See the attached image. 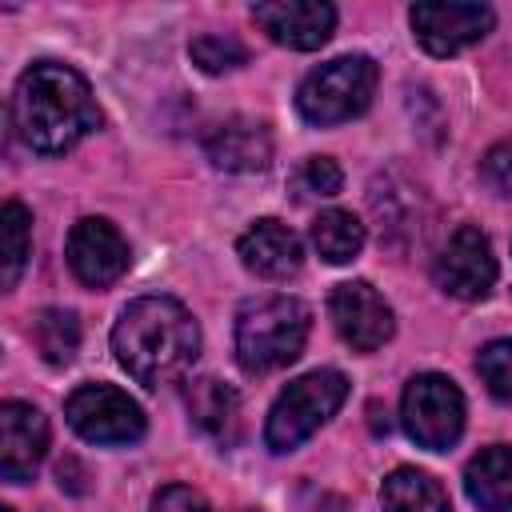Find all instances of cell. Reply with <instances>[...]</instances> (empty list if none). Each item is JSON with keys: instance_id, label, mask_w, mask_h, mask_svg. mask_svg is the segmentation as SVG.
Returning <instances> with one entry per match:
<instances>
[{"instance_id": "6", "label": "cell", "mask_w": 512, "mask_h": 512, "mask_svg": "<svg viewBox=\"0 0 512 512\" xmlns=\"http://www.w3.org/2000/svg\"><path fill=\"white\" fill-rule=\"evenodd\" d=\"M400 420H404V432L420 448L444 452L464 432V396L448 376L420 372L408 380V388L400 396Z\"/></svg>"}, {"instance_id": "15", "label": "cell", "mask_w": 512, "mask_h": 512, "mask_svg": "<svg viewBox=\"0 0 512 512\" xmlns=\"http://www.w3.org/2000/svg\"><path fill=\"white\" fill-rule=\"evenodd\" d=\"M204 152L224 172H264L272 164V132L260 120L228 116L208 128Z\"/></svg>"}, {"instance_id": "27", "label": "cell", "mask_w": 512, "mask_h": 512, "mask_svg": "<svg viewBox=\"0 0 512 512\" xmlns=\"http://www.w3.org/2000/svg\"><path fill=\"white\" fill-rule=\"evenodd\" d=\"M0 512H12V508H0Z\"/></svg>"}, {"instance_id": "8", "label": "cell", "mask_w": 512, "mask_h": 512, "mask_svg": "<svg viewBox=\"0 0 512 512\" xmlns=\"http://www.w3.org/2000/svg\"><path fill=\"white\" fill-rule=\"evenodd\" d=\"M432 280L440 292L456 300H484L496 284V256H492L488 236L476 224H460L440 248L432 264Z\"/></svg>"}, {"instance_id": "10", "label": "cell", "mask_w": 512, "mask_h": 512, "mask_svg": "<svg viewBox=\"0 0 512 512\" xmlns=\"http://www.w3.org/2000/svg\"><path fill=\"white\" fill-rule=\"evenodd\" d=\"M408 20H412V36L428 56H456L460 48L484 40L496 24L488 4H440V0L412 4Z\"/></svg>"}, {"instance_id": "9", "label": "cell", "mask_w": 512, "mask_h": 512, "mask_svg": "<svg viewBox=\"0 0 512 512\" xmlns=\"http://www.w3.org/2000/svg\"><path fill=\"white\" fill-rule=\"evenodd\" d=\"M64 256H68L72 276L80 284H88V288L116 284L128 272V260H132L124 232L104 216H80L72 224V232H68Z\"/></svg>"}, {"instance_id": "20", "label": "cell", "mask_w": 512, "mask_h": 512, "mask_svg": "<svg viewBox=\"0 0 512 512\" xmlns=\"http://www.w3.org/2000/svg\"><path fill=\"white\" fill-rule=\"evenodd\" d=\"M32 256V216L20 200H8L0 212V288H16Z\"/></svg>"}, {"instance_id": "13", "label": "cell", "mask_w": 512, "mask_h": 512, "mask_svg": "<svg viewBox=\"0 0 512 512\" xmlns=\"http://www.w3.org/2000/svg\"><path fill=\"white\" fill-rule=\"evenodd\" d=\"M252 20L268 32V40L296 52H312L328 44L336 28V8L324 0H268V4H252Z\"/></svg>"}, {"instance_id": "26", "label": "cell", "mask_w": 512, "mask_h": 512, "mask_svg": "<svg viewBox=\"0 0 512 512\" xmlns=\"http://www.w3.org/2000/svg\"><path fill=\"white\" fill-rule=\"evenodd\" d=\"M480 172H484V180H488L500 196H512V136L500 140V144H492V148L484 152Z\"/></svg>"}, {"instance_id": "4", "label": "cell", "mask_w": 512, "mask_h": 512, "mask_svg": "<svg viewBox=\"0 0 512 512\" xmlns=\"http://www.w3.org/2000/svg\"><path fill=\"white\" fill-rule=\"evenodd\" d=\"M348 396V380L344 372L336 368H316L300 380H292L276 404L268 408V420H264V444L272 452H292L300 448L320 424H328L336 416V408L344 404Z\"/></svg>"}, {"instance_id": "22", "label": "cell", "mask_w": 512, "mask_h": 512, "mask_svg": "<svg viewBox=\"0 0 512 512\" xmlns=\"http://www.w3.org/2000/svg\"><path fill=\"white\" fill-rule=\"evenodd\" d=\"M188 52H192V60H196L204 72H212V76L248 64V48H244L236 36H220V32H204V36H196V40L188 44Z\"/></svg>"}, {"instance_id": "21", "label": "cell", "mask_w": 512, "mask_h": 512, "mask_svg": "<svg viewBox=\"0 0 512 512\" xmlns=\"http://www.w3.org/2000/svg\"><path fill=\"white\" fill-rule=\"evenodd\" d=\"M32 344H36V352L52 368L72 364L76 360V348H80V320H76V312H68V308H44L32 320Z\"/></svg>"}, {"instance_id": "5", "label": "cell", "mask_w": 512, "mask_h": 512, "mask_svg": "<svg viewBox=\"0 0 512 512\" xmlns=\"http://www.w3.org/2000/svg\"><path fill=\"white\" fill-rule=\"evenodd\" d=\"M376 80H380V72L368 56H336L300 80L296 108L308 124H320V128L344 124L372 104Z\"/></svg>"}, {"instance_id": "18", "label": "cell", "mask_w": 512, "mask_h": 512, "mask_svg": "<svg viewBox=\"0 0 512 512\" xmlns=\"http://www.w3.org/2000/svg\"><path fill=\"white\" fill-rule=\"evenodd\" d=\"M384 512H452L444 488L420 468H396L380 484Z\"/></svg>"}, {"instance_id": "14", "label": "cell", "mask_w": 512, "mask_h": 512, "mask_svg": "<svg viewBox=\"0 0 512 512\" xmlns=\"http://www.w3.org/2000/svg\"><path fill=\"white\" fill-rule=\"evenodd\" d=\"M236 252H240V264H244L252 276H260V280H288V276H296L300 264H304L300 236H296L288 224L272 220V216L256 220V224L236 240Z\"/></svg>"}, {"instance_id": "19", "label": "cell", "mask_w": 512, "mask_h": 512, "mask_svg": "<svg viewBox=\"0 0 512 512\" xmlns=\"http://www.w3.org/2000/svg\"><path fill=\"white\" fill-rule=\"evenodd\" d=\"M312 244L328 264H348L364 248V224L348 208H328L312 220Z\"/></svg>"}, {"instance_id": "24", "label": "cell", "mask_w": 512, "mask_h": 512, "mask_svg": "<svg viewBox=\"0 0 512 512\" xmlns=\"http://www.w3.org/2000/svg\"><path fill=\"white\" fill-rule=\"evenodd\" d=\"M476 372L488 384V392L512 408V340H492L476 356Z\"/></svg>"}, {"instance_id": "11", "label": "cell", "mask_w": 512, "mask_h": 512, "mask_svg": "<svg viewBox=\"0 0 512 512\" xmlns=\"http://www.w3.org/2000/svg\"><path fill=\"white\" fill-rule=\"evenodd\" d=\"M328 312H332V324H336L340 340L356 352H376L380 344L392 340V328H396L392 308L368 280L336 284L332 296H328Z\"/></svg>"}, {"instance_id": "7", "label": "cell", "mask_w": 512, "mask_h": 512, "mask_svg": "<svg viewBox=\"0 0 512 512\" xmlns=\"http://www.w3.org/2000/svg\"><path fill=\"white\" fill-rule=\"evenodd\" d=\"M64 420L88 444H136L144 436L140 404L116 384H80L64 400Z\"/></svg>"}, {"instance_id": "2", "label": "cell", "mask_w": 512, "mask_h": 512, "mask_svg": "<svg viewBox=\"0 0 512 512\" xmlns=\"http://www.w3.org/2000/svg\"><path fill=\"white\" fill-rule=\"evenodd\" d=\"M112 352L136 384L160 388V384L180 380L196 364L200 328L180 300L136 296L112 328Z\"/></svg>"}, {"instance_id": "12", "label": "cell", "mask_w": 512, "mask_h": 512, "mask_svg": "<svg viewBox=\"0 0 512 512\" xmlns=\"http://www.w3.org/2000/svg\"><path fill=\"white\" fill-rule=\"evenodd\" d=\"M44 452H48V420L40 416V408L24 400H4L0 404V476L8 484L32 480Z\"/></svg>"}, {"instance_id": "1", "label": "cell", "mask_w": 512, "mask_h": 512, "mask_svg": "<svg viewBox=\"0 0 512 512\" xmlns=\"http://www.w3.org/2000/svg\"><path fill=\"white\" fill-rule=\"evenodd\" d=\"M12 128L24 148L40 156H64L100 128V108L76 68L60 60H40L16 80Z\"/></svg>"}, {"instance_id": "3", "label": "cell", "mask_w": 512, "mask_h": 512, "mask_svg": "<svg viewBox=\"0 0 512 512\" xmlns=\"http://www.w3.org/2000/svg\"><path fill=\"white\" fill-rule=\"evenodd\" d=\"M312 316L308 304L284 292L252 296L236 312V360L244 372L264 376L292 364L304 352Z\"/></svg>"}, {"instance_id": "16", "label": "cell", "mask_w": 512, "mask_h": 512, "mask_svg": "<svg viewBox=\"0 0 512 512\" xmlns=\"http://www.w3.org/2000/svg\"><path fill=\"white\" fill-rule=\"evenodd\" d=\"M184 404H188V420L204 436H212L220 444L236 440V432H240V392L232 384H224L216 376H196L184 388Z\"/></svg>"}, {"instance_id": "17", "label": "cell", "mask_w": 512, "mask_h": 512, "mask_svg": "<svg viewBox=\"0 0 512 512\" xmlns=\"http://www.w3.org/2000/svg\"><path fill=\"white\" fill-rule=\"evenodd\" d=\"M464 492L480 512H512V448H480L464 468Z\"/></svg>"}, {"instance_id": "23", "label": "cell", "mask_w": 512, "mask_h": 512, "mask_svg": "<svg viewBox=\"0 0 512 512\" xmlns=\"http://www.w3.org/2000/svg\"><path fill=\"white\" fill-rule=\"evenodd\" d=\"M344 184V172L332 156H308L296 176H292V192L296 200H324V196H336Z\"/></svg>"}, {"instance_id": "25", "label": "cell", "mask_w": 512, "mask_h": 512, "mask_svg": "<svg viewBox=\"0 0 512 512\" xmlns=\"http://www.w3.org/2000/svg\"><path fill=\"white\" fill-rule=\"evenodd\" d=\"M148 512H216V508H212L208 496H204L200 488H192V484H164V488L152 496Z\"/></svg>"}]
</instances>
